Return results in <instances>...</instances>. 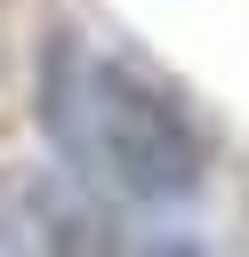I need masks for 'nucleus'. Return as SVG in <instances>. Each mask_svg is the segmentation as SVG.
Segmentation results:
<instances>
[{"instance_id":"obj_2","label":"nucleus","mask_w":249,"mask_h":257,"mask_svg":"<svg viewBox=\"0 0 249 257\" xmlns=\"http://www.w3.org/2000/svg\"><path fill=\"white\" fill-rule=\"evenodd\" d=\"M145 257H209V249H201V241H153Z\"/></svg>"},{"instance_id":"obj_1","label":"nucleus","mask_w":249,"mask_h":257,"mask_svg":"<svg viewBox=\"0 0 249 257\" xmlns=\"http://www.w3.org/2000/svg\"><path fill=\"white\" fill-rule=\"evenodd\" d=\"M40 120L72 161H88L129 201H185L209 169L185 104L169 88H153L145 72H129L112 56H88L80 40H56L48 80H40Z\"/></svg>"}]
</instances>
